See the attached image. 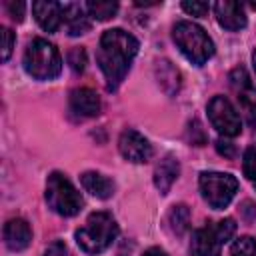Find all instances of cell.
<instances>
[{
	"label": "cell",
	"mask_w": 256,
	"mask_h": 256,
	"mask_svg": "<svg viewBox=\"0 0 256 256\" xmlns=\"http://www.w3.org/2000/svg\"><path fill=\"white\" fill-rule=\"evenodd\" d=\"M242 170H244V176L254 184L256 188V148L250 146L246 148L244 156H242Z\"/></svg>",
	"instance_id": "cell-22"
},
{
	"label": "cell",
	"mask_w": 256,
	"mask_h": 256,
	"mask_svg": "<svg viewBox=\"0 0 256 256\" xmlns=\"http://www.w3.org/2000/svg\"><path fill=\"white\" fill-rule=\"evenodd\" d=\"M118 148H120V154L128 160V162H134V164H142V162H148L150 156H152V146L150 142L136 130H124L118 138Z\"/></svg>",
	"instance_id": "cell-9"
},
{
	"label": "cell",
	"mask_w": 256,
	"mask_h": 256,
	"mask_svg": "<svg viewBox=\"0 0 256 256\" xmlns=\"http://www.w3.org/2000/svg\"><path fill=\"white\" fill-rule=\"evenodd\" d=\"M86 6L78 2H64L62 4V22L66 24V30L70 36H80L90 30V18H88Z\"/></svg>",
	"instance_id": "cell-12"
},
{
	"label": "cell",
	"mask_w": 256,
	"mask_h": 256,
	"mask_svg": "<svg viewBox=\"0 0 256 256\" xmlns=\"http://www.w3.org/2000/svg\"><path fill=\"white\" fill-rule=\"evenodd\" d=\"M44 256H68V248H66L64 242L56 240V242H52V244L44 250Z\"/></svg>",
	"instance_id": "cell-29"
},
{
	"label": "cell",
	"mask_w": 256,
	"mask_h": 256,
	"mask_svg": "<svg viewBox=\"0 0 256 256\" xmlns=\"http://www.w3.org/2000/svg\"><path fill=\"white\" fill-rule=\"evenodd\" d=\"M230 84H232V90L236 92L238 106H240L246 122L252 128H256V88H254L248 72L242 66L234 68L230 72Z\"/></svg>",
	"instance_id": "cell-8"
},
{
	"label": "cell",
	"mask_w": 256,
	"mask_h": 256,
	"mask_svg": "<svg viewBox=\"0 0 256 256\" xmlns=\"http://www.w3.org/2000/svg\"><path fill=\"white\" fill-rule=\"evenodd\" d=\"M70 112H74L80 118H92L100 114V98L90 88H76L70 92L68 98Z\"/></svg>",
	"instance_id": "cell-11"
},
{
	"label": "cell",
	"mask_w": 256,
	"mask_h": 256,
	"mask_svg": "<svg viewBox=\"0 0 256 256\" xmlns=\"http://www.w3.org/2000/svg\"><path fill=\"white\" fill-rule=\"evenodd\" d=\"M156 74H158V82H160V86H162L170 96L178 92V88H180V72H178L170 62H166V60L158 62V66H156Z\"/></svg>",
	"instance_id": "cell-18"
},
{
	"label": "cell",
	"mask_w": 256,
	"mask_h": 256,
	"mask_svg": "<svg viewBox=\"0 0 256 256\" xmlns=\"http://www.w3.org/2000/svg\"><path fill=\"white\" fill-rule=\"evenodd\" d=\"M136 52H138V40L130 32L122 28H112L102 34L96 60L106 78L108 90H114L124 80Z\"/></svg>",
	"instance_id": "cell-1"
},
{
	"label": "cell",
	"mask_w": 256,
	"mask_h": 256,
	"mask_svg": "<svg viewBox=\"0 0 256 256\" xmlns=\"http://www.w3.org/2000/svg\"><path fill=\"white\" fill-rule=\"evenodd\" d=\"M222 242L214 234L212 226H204L194 230L190 240V254L192 256H220Z\"/></svg>",
	"instance_id": "cell-15"
},
{
	"label": "cell",
	"mask_w": 256,
	"mask_h": 256,
	"mask_svg": "<svg viewBox=\"0 0 256 256\" xmlns=\"http://www.w3.org/2000/svg\"><path fill=\"white\" fill-rule=\"evenodd\" d=\"M24 70L34 80H52L62 70L60 52L48 40L34 38L24 52Z\"/></svg>",
	"instance_id": "cell-4"
},
{
	"label": "cell",
	"mask_w": 256,
	"mask_h": 256,
	"mask_svg": "<svg viewBox=\"0 0 256 256\" xmlns=\"http://www.w3.org/2000/svg\"><path fill=\"white\" fill-rule=\"evenodd\" d=\"M216 150H218V154L224 156V158H234V156H236V146H234L232 142L224 140V138H218V140H216Z\"/></svg>",
	"instance_id": "cell-27"
},
{
	"label": "cell",
	"mask_w": 256,
	"mask_h": 256,
	"mask_svg": "<svg viewBox=\"0 0 256 256\" xmlns=\"http://www.w3.org/2000/svg\"><path fill=\"white\" fill-rule=\"evenodd\" d=\"M88 14L96 20H110L114 18V14L118 12V2H110V0H90L84 4Z\"/></svg>",
	"instance_id": "cell-20"
},
{
	"label": "cell",
	"mask_w": 256,
	"mask_h": 256,
	"mask_svg": "<svg viewBox=\"0 0 256 256\" xmlns=\"http://www.w3.org/2000/svg\"><path fill=\"white\" fill-rule=\"evenodd\" d=\"M208 118L212 122V126L226 136H238L242 132V120L238 116V112L234 110V106L230 104L228 98L224 96H214L208 102Z\"/></svg>",
	"instance_id": "cell-7"
},
{
	"label": "cell",
	"mask_w": 256,
	"mask_h": 256,
	"mask_svg": "<svg viewBox=\"0 0 256 256\" xmlns=\"http://www.w3.org/2000/svg\"><path fill=\"white\" fill-rule=\"evenodd\" d=\"M46 202L60 216H74L82 210V196L74 184L60 172H52L46 180Z\"/></svg>",
	"instance_id": "cell-5"
},
{
	"label": "cell",
	"mask_w": 256,
	"mask_h": 256,
	"mask_svg": "<svg viewBox=\"0 0 256 256\" xmlns=\"http://www.w3.org/2000/svg\"><path fill=\"white\" fill-rule=\"evenodd\" d=\"M144 256H168L162 248H148L146 252H144Z\"/></svg>",
	"instance_id": "cell-30"
},
{
	"label": "cell",
	"mask_w": 256,
	"mask_h": 256,
	"mask_svg": "<svg viewBox=\"0 0 256 256\" xmlns=\"http://www.w3.org/2000/svg\"><path fill=\"white\" fill-rule=\"evenodd\" d=\"M178 174H180V164L172 154L164 156L158 162V166L154 170V186L160 190V194H168V190L176 182Z\"/></svg>",
	"instance_id": "cell-16"
},
{
	"label": "cell",
	"mask_w": 256,
	"mask_h": 256,
	"mask_svg": "<svg viewBox=\"0 0 256 256\" xmlns=\"http://www.w3.org/2000/svg\"><path fill=\"white\" fill-rule=\"evenodd\" d=\"M0 38H2V62H6L12 54V48H14V34L10 28H2Z\"/></svg>",
	"instance_id": "cell-25"
},
{
	"label": "cell",
	"mask_w": 256,
	"mask_h": 256,
	"mask_svg": "<svg viewBox=\"0 0 256 256\" xmlns=\"http://www.w3.org/2000/svg\"><path fill=\"white\" fill-rule=\"evenodd\" d=\"M32 12L36 22L46 32H56L62 24V4L50 0H38L32 4Z\"/></svg>",
	"instance_id": "cell-14"
},
{
	"label": "cell",
	"mask_w": 256,
	"mask_h": 256,
	"mask_svg": "<svg viewBox=\"0 0 256 256\" xmlns=\"http://www.w3.org/2000/svg\"><path fill=\"white\" fill-rule=\"evenodd\" d=\"M4 242L14 252H20V250L28 248L30 242H32L30 224L24 218H10L4 224Z\"/></svg>",
	"instance_id": "cell-13"
},
{
	"label": "cell",
	"mask_w": 256,
	"mask_h": 256,
	"mask_svg": "<svg viewBox=\"0 0 256 256\" xmlns=\"http://www.w3.org/2000/svg\"><path fill=\"white\" fill-rule=\"evenodd\" d=\"M166 220H168L170 230H172L174 234L182 236V234L188 230V224H190V210H188V206H184V204L172 206Z\"/></svg>",
	"instance_id": "cell-19"
},
{
	"label": "cell",
	"mask_w": 256,
	"mask_h": 256,
	"mask_svg": "<svg viewBox=\"0 0 256 256\" xmlns=\"http://www.w3.org/2000/svg\"><path fill=\"white\" fill-rule=\"evenodd\" d=\"M172 38L180 52L196 66L206 64L214 56V42L206 34V30L194 22L180 20L172 28Z\"/></svg>",
	"instance_id": "cell-3"
},
{
	"label": "cell",
	"mask_w": 256,
	"mask_h": 256,
	"mask_svg": "<svg viewBox=\"0 0 256 256\" xmlns=\"http://www.w3.org/2000/svg\"><path fill=\"white\" fill-rule=\"evenodd\" d=\"M6 10L10 12V16H12L16 22H20V20L24 18L26 4H24V2H14V0H8V2H6Z\"/></svg>",
	"instance_id": "cell-28"
},
{
	"label": "cell",
	"mask_w": 256,
	"mask_h": 256,
	"mask_svg": "<svg viewBox=\"0 0 256 256\" xmlns=\"http://www.w3.org/2000/svg\"><path fill=\"white\" fill-rule=\"evenodd\" d=\"M76 244L86 254H100L112 246L118 236V224L108 212H94L86 224L76 230Z\"/></svg>",
	"instance_id": "cell-2"
},
{
	"label": "cell",
	"mask_w": 256,
	"mask_h": 256,
	"mask_svg": "<svg viewBox=\"0 0 256 256\" xmlns=\"http://www.w3.org/2000/svg\"><path fill=\"white\" fill-rule=\"evenodd\" d=\"M230 256H256V240L252 236H240L232 244Z\"/></svg>",
	"instance_id": "cell-21"
},
{
	"label": "cell",
	"mask_w": 256,
	"mask_h": 256,
	"mask_svg": "<svg viewBox=\"0 0 256 256\" xmlns=\"http://www.w3.org/2000/svg\"><path fill=\"white\" fill-rule=\"evenodd\" d=\"M214 16L218 20V24L226 30H242L246 26V14L240 2H232V0H220L214 4Z\"/></svg>",
	"instance_id": "cell-10"
},
{
	"label": "cell",
	"mask_w": 256,
	"mask_h": 256,
	"mask_svg": "<svg viewBox=\"0 0 256 256\" xmlns=\"http://www.w3.org/2000/svg\"><path fill=\"white\" fill-rule=\"evenodd\" d=\"M182 10L188 12L190 16H206V12L210 10V4L208 2H182Z\"/></svg>",
	"instance_id": "cell-26"
},
{
	"label": "cell",
	"mask_w": 256,
	"mask_h": 256,
	"mask_svg": "<svg viewBox=\"0 0 256 256\" xmlns=\"http://www.w3.org/2000/svg\"><path fill=\"white\" fill-rule=\"evenodd\" d=\"M212 230H214V234L218 236V240L224 244V242H228V240L234 236V232H236V222H234L232 218H224V220H218V222L212 226Z\"/></svg>",
	"instance_id": "cell-23"
},
{
	"label": "cell",
	"mask_w": 256,
	"mask_h": 256,
	"mask_svg": "<svg viewBox=\"0 0 256 256\" xmlns=\"http://www.w3.org/2000/svg\"><path fill=\"white\" fill-rule=\"evenodd\" d=\"M198 184L202 198L214 210L226 208L238 190V180L228 172H202Z\"/></svg>",
	"instance_id": "cell-6"
},
{
	"label": "cell",
	"mask_w": 256,
	"mask_h": 256,
	"mask_svg": "<svg viewBox=\"0 0 256 256\" xmlns=\"http://www.w3.org/2000/svg\"><path fill=\"white\" fill-rule=\"evenodd\" d=\"M66 60H68L70 68H72L76 74H78V72H84V68H86V50L80 48V46H74V48L68 50Z\"/></svg>",
	"instance_id": "cell-24"
},
{
	"label": "cell",
	"mask_w": 256,
	"mask_h": 256,
	"mask_svg": "<svg viewBox=\"0 0 256 256\" xmlns=\"http://www.w3.org/2000/svg\"><path fill=\"white\" fill-rule=\"evenodd\" d=\"M252 64H254V72H256V50H254V54H252Z\"/></svg>",
	"instance_id": "cell-31"
},
{
	"label": "cell",
	"mask_w": 256,
	"mask_h": 256,
	"mask_svg": "<svg viewBox=\"0 0 256 256\" xmlns=\"http://www.w3.org/2000/svg\"><path fill=\"white\" fill-rule=\"evenodd\" d=\"M250 6H252V8H254V10H256V2H250Z\"/></svg>",
	"instance_id": "cell-32"
},
{
	"label": "cell",
	"mask_w": 256,
	"mask_h": 256,
	"mask_svg": "<svg viewBox=\"0 0 256 256\" xmlns=\"http://www.w3.org/2000/svg\"><path fill=\"white\" fill-rule=\"evenodd\" d=\"M80 184L86 192H90L100 200H106L114 194V182L100 172H84L80 176Z\"/></svg>",
	"instance_id": "cell-17"
}]
</instances>
